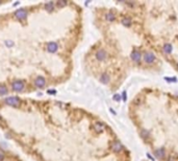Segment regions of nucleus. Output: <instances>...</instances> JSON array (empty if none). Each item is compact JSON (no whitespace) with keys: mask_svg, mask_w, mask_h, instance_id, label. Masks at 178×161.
<instances>
[{"mask_svg":"<svg viewBox=\"0 0 178 161\" xmlns=\"http://www.w3.org/2000/svg\"><path fill=\"white\" fill-rule=\"evenodd\" d=\"M132 59H133L134 61H137V62H139V59H141V54H139V51H133L132 52Z\"/></svg>","mask_w":178,"mask_h":161,"instance_id":"obj_10","label":"nucleus"},{"mask_svg":"<svg viewBox=\"0 0 178 161\" xmlns=\"http://www.w3.org/2000/svg\"><path fill=\"white\" fill-rule=\"evenodd\" d=\"M107 20H114V15L113 14H107Z\"/></svg>","mask_w":178,"mask_h":161,"instance_id":"obj_17","label":"nucleus"},{"mask_svg":"<svg viewBox=\"0 0 178 161\" xmlns=\"http://www.w3.org/2000/svg\"><path fill=\"white\" fill-rule=\"evenodd\" d=\"M130 19L129 18H124L123 20H122V24H123V25H125V26H128V25H130Z\"/></svg>","mask_w":178,"mask_h":161,"instance_id":"obj_14","label":"nucleus"},{"mask_svg":"<svg viewBox=\"0 0 178 161\" xmlns=\"http://www.w3.org/2000/svg\"><path fill=\"white\" fill-rule=\"evenodd\" d=\"M5 103L9 105V106H13V107H18L19 106V103L20 100L18 97H15V96H10V97H8L5 99Z\"/></svg>","mask_w":178,"mask_h":161,"instance_id":"obj_1","label":"nucleus"},{"mask_svg":"<svg viewBox=\"0 0 178 161\" xmlns=\"http://www.w3.org/2000/svg\"><path fill=\"white\" fill-rule=\"evenodd\" d=\"M144 61L147 63L153 62L154 61V55H153V54H151V52H146L144 54Z\"/></svg>","mask_w":178,"mask_h":161,"instance_id":"obj_4","label":"nucleus"},{"mask_svg":"<svg viewBox=\"0 0 178 161\" xmlns=\"http://www.w3.org/2000/svg\"><path fill=\"white\" fill-rule=\"evenodd\" d=\"M8 93V89L5 86H0V95H4Z\"/></svg>","mask_w":178,"mask_h":161,"instance_id":"obj_11","label":"nucleus"},{"mask_svg":"<svg viewBox=\"0 0 178 161\" xmlns=\"http://www.w3.org/2000/svg\"><path fill=\"white\" fill-rule=\"evenodd\" d=\"M171 49H172V47H171L170 44H166L165 46H163V50H165V52H167V54L171 52Z\"/></svg>","mask_w":178,"mask_h":161,"instance_id":"obj_15","label":"nucleus"},{"mask_svg":"<svg viewBox=\"0 0 178 161\" xmlns=\"http://www.w3.org/2000/svg\"><path fill=\"white\" fill-rule=\"evenodd\" d=\"M46 9L49 10V12H51V10L53 9V3H52V2L47 3V4H46Z\"/></svg>","mask_w":178,"mask_h":161,"instance_id":"obj_16","label":"nucleus"},{"mask_svg":"<svg viewBox=\"0 0 178 161\" xmlns=\"http://www.w3.org/2000/svg\"><path fill=\"white\" fill-rule=\"evenodd\" d=\"M111 148H113L114 151L119 152V151H120V150L122 149V144H121V143L119 142V141H116V142H115L114 144H113V146H111Z\"/></svg>","mask_w":178,"mask_h":161,"instance_id":"obj_9","label":"nucleus"},{"mask_svg":"<svg viewBox=\"0 0 178 161\" xmlns=\"http://www.w3.org/2000/svg\"><path fill=\"white\" fill-rule=\"evenodd\" d=\"M6 45H8V46H13L14 43L12 41H8V42H6Z\"/></svg>","mask_w":178,"mask_h":161,"instance_id":"obj_18","label":"nucleus"},{"mask_svg":"<svg viewBox=\"0 0 178 161\" xmlns=\"http://www.w3.org/2000/svg\"><path fill=\"white\" fill-rule=\"evenodd\" d=\"M96 57H97V59H98L99 61H103L104 59L106 58V52L104 50H99L98 52H97Z\"/></svg>","mask_w":178,"mask_h":161,"instance_id":"obj_6","label":"nucleus"},{"mask_svg":"<svg viewBox=\"0 0 178 161\" xmlns=\"http://www.w3.org/2000/svg\"><path fill=\"white\" fill-rule=\"evenodd\" d=\"M101 82H102L103 84H106L107 82H108L109 80V78H108V75H106V74H104V75H102L101 76Z\"/></svg>","mask_w":178,"mask_h":161,"instance_id":"obj_13","label":"nucleus"},{"mask_svg":"<svg viewBox=\"0 0 178 161\" xmlns=\"http://www.w3.org/2000/svg\"><path fill=\"white\" fill-rule=\"evenodd\" d=\"M34 83H36V86L39 87V88H43L45 86V80H44V78H42V76H39Z\"/></svg>","mask_w":178,"mask_h":161,"instance_id":"obj_5","label":"nucleus"},{"mask_svg":"<svg viewBox=\"0 0 178 161\" xmlns=\"http://www.w3.org/2000/svg\"><path fill=\"white\" fill-rule=\"evenodd\" d=\"M4 159V155H3L2 152H0V160H3Z\"/></svg>","mask_w":178,"mask_h":161,"instance_id":"obj_19","label":"nucleus"},{"mask_svg":"<svg viewBox=\"0 0 178 161\" xmlns=\"http://www.w3.org/2000/svg\"><path fill=\"white\" fill-rule=\"evenodd\" d=\"M23 87H24V84L22 80H16V82L13 84V89L16 91H21L23 89Z\"/></svg>","mask_w":178,"mask_h":161,"instance_id":"obj_3","label":"nucleus"},{"mask_svg":"<svg viewBox=\"0 0 178 161\" xmlns=\"http://www.w3.org/2000/svg\"><path fill=\"white\" fill-rule=\"evenodd\" d=\"M155 154H156V156H157L158 158H163V157H165V152H163V150L162 151H160V150L159 151H155Z\"/></svg>","mask_w":178,"mask_h":161,"instance_id":"obj_12","label":"nucleus"},{"mask_svg":"<svg viewBox=\"0 0 178 161\" xmlns=\"http://www.w3.org/2000/svg\"><path fill=\"white\" fill-rule=\"evenodd\" d=\"M94 129H95V131H96L97 133H100V132L103 131L104 127H103V125L101 124V122H97V124L95 125V127H94Z\"/></svg>","mask_w":178,"mask_h":161,"instance_id":"obj_8","label":"nucleus"},{"mask_svg":"<svg viewBox=\"0 0 178 161\" xmlns=\"http://www.w3.org/2000/svg\"><path fill=\"white\" fill-rule=\"evenodd\" d=\"M48 50H49L50 52H55L57 50V44L54 43V42L49 43V44H48Z\"/></svg>","mask_w":178,"mask_h":161,"instance_id":"obj_7","label":"nucleus"},{"mask_svg":"<svg viewBox=\"0 0 178 161\" xmlns=\"http://www.w3.org/2000/svg\"><path fill=\"white\" fill-rule=\"evenodd\" d=\"M48 93H50V94H55V91H54V90H48Z\"/></svg>","mask_w":178,"mask_h":161,"instance_id":"obj_20","label":"nucleus"},{"mask_svg":"<svg viewBox=\"0 0 178 161\" xmlns=\"http://www.w3.org/2000/svg\"><path fill=\"white\" fill-rule=\"evenodd\" d=\"M15 15H16V17L18 19H20V20H22V19H25L26 18V16H27V12L25 9H18L17 12L15 13Z\"/></svg>","mask_w":178,"mask_h":161,"instance_id":"obj_2","label":"nucleus"}]
</instances>
